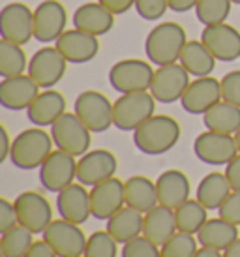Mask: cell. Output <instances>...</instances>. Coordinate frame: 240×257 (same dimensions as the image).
I'll use <instances>...</instances> for the list:
<instances>
[{
    "mask_svg": "<svg viewBox=\"0 0 240 257\" xmlns=\"http://www.w3.org/2000/svg\"><path fill=\"white\" fill-rule=\"evenodd\" d=\"M180 124L169 114H154L134 132V145L149 156L169 152L180 139Z\"/></svg>",
    "mask_w": 240,
    "mask_h": 257,
    "instance_id": "obj_1",
    "label": "cell"
},
{
    "mask_svg": "<svg viewBox=\"0 0 240 257\" xmlns=\"http://www.w3.org/2000/svg\"><path fill=\"white\" fill-rule=\"evenodd\" d=\"M53 137L43 128H29L23 130L12 143L10 162L23 171L40 169L42 164L53 152Z\"/></svg>",
    "mask_w": 240,
    "mask_h": 257,
    "instance_id": "obj_2",
    "label": "cell"
},
{
    "mask_svg": "<svg viewBox=\"0 0 240 257\" xmlns=\"http://www.w3.org/2000/svg\"><path fill=\"white\" fill-rule=\"evenodd\" d=\"M188 42L186 30L173 21L160 23L149 32L145 42V53L152 64L165 66L180 60L184 45Z\"/></svg>",
    "mask_w": 240,
    "mask_h": 257,
    "instance_id": "obj_3",
    "label": "cell"
},
{
    "mask_svg": "<svg viewBox=\"0 0 240 257\" xmlns=\"http://www.w3.org/2000/svg\"><path fill=\"white\" fill-rule=\"evenodd\" d=\"M156 98L150 90L120 94L113 103V120L120 132H135L143 122L154 116Z\"/></svg>",
    "mask_w": 240,
    "mask_h": 257,
    "instance_id": "obj_4",
    "label": "cell"
},
{
    "mask_svg": "<svg viewBox=\"0 0 240 257\" xmlns=\"http://www.w3.org/2000/svg\"><path fill=\"white\" fill-rule=\"evenodd\" d=\"M51 137L57 145V149L75 158H81L90 150L92 132L81 122V118L75 113H64L51 126Z\"/></svg>",
    "mask_w": 240,
    "mask_h": 257,
    "instance_id": "obj_5",
    "label": "cell"
},
{
    "mask_svg": "<svg viewBox=\"0 0 240 257\" xmlns=\"http://www.w3.org/2000/svg\"><path fill=\"white\" fill-rule=\"evenodd\" d=\"M154 72L149 62L139 58H124L118 60L109 70V83L118 94L145 92L150 90Z\"/></svg>",
    "mask_w": 240,
    "mask_h": 257,
    "instance_id": "obj_6",
    "label": "cell"
},
{
    "mask_svg": "<svg viewBox=\"0 0 240 257\" xmlns=\"http://www.w3.org/2000/svg\"><path fill=\"white\" fill-rule=\"evenodd\" d=\"M73 113L92 134H101L114 126L113 120V103L105 94L98 90H85L75 98Z\"/></svg>",
    "mask_w": 240,
    "mask_h": 257,
    "instance_id": "obj_7",
    "label": "cell"
},
{
    "mask_svg": "<svg viewBox=\"0 0 240 257\" xmlns=\"http://www.w3.org/2000/svg\"><path fill=\"white\" fill-rule=\"evenodd\" d=\"M43 240L49 244L58 257H79L85 253L86 238L85 231L77 223L64 218L53 220L49 227L42 233Z\"/></svg>",
    "mask_w": 240,
    "mask_h": 257,
    "instance_id": "obj_8",
    "label": "cell"
},
{
    "mask_svg": "<svg viewBox=\"0 0 240 257\" xmlns=\"http://www.w3.org/2000/svg\"><path fill=\"white\" fill-rule=\"evenodd\" d=\"M193 154L199 162L208 165H227L238 154L234 136L206 130L193 141Z\"/></svg>",
    "mask_w": 240,
    "mask_h": 257,
    "instance_id": "obj_9",
    "label": "cell"
},
{
    "mask_svg": "<svg viewBox=\"0 0 240 257\" xmlns=\"http://www.w3.org/2000/svg\"><path fill=\"white\" fill-rule=\"evenodd\" d=\"M0 36L17 45L34 38V12L23 2H12L0 12Z\"/></svg>",
    "mask_w": 240,
    "mask_h": 257,
    "instance_id": "obj_10",
    "label": "cell"
},
{
    "mask_svg": "<svg viewBox=\"0 0 240 257\" xmlns=\"http://www.w3.org/2000/svg\"><path fill=\"white\" fill-rule=\"evenodd\" d=\"M190 85V73L180 62L158 66L150 85V94L160 103H175L184 96Z\"/></svg>",
    "mask_w": 240,
    "mask_h": 257,
    "instance_id": "obj_11",
    "label": "cell"
},
{
    "mask_svg": "<svg viewBox=\"0 0 240 257\" xmlns=\"http://www.w3.org/2000/svg\"><path fill=\"white\" fill-rule=\"evenodd\" d=\"M77 179V162L75 156L57 149L49 154L40 167V182L47 192H62Z\"/></svg>",
    "mask_w": 240,
    "mask_h": 257,
    "instance_id": "obj_12",
    "label": "cell"
},
{
    "mask_svg": "<svg viewBox=\"0 0 240 257\" xmlns=\"http://www.w3.org/2000/svg\"><path fill=\"white\" fill-rule=\"evenodd\" d=\"M17 220L23 227L30 229L34 235L43 233L53 221V208L45 195L40 192H23L15 197Z\"/></svg>",
    "mask_w": 240,
    "mask_h": 257,
    "instance_id": "obj_13",
    "label": "cell"
},
{
    "mask_svg": "<svg viewBox=\"0 0 240 257\" xmlns=\"http://www.w3.org/2000/svg\"><path fill=\"white\" fill-rule=\"evenodd\" d=\"M66 64H68V60L60 55V51L57 47L45 45L30 57L27 73L38 83L40 88L47 90L57 83H60V79L66 73Z\"/></svg>",
    "mask_w": 240,
    "mask_h": 257,
    "instance_id": "obj_14",
    "label": "cell"
},
{
    "mask_svg": "<svg viewBox=\"0 0 240 257\" xmlns=\"http://www.w3.org/2000/svg\"><path fill=\"white\" fill-rule=\"evenodd\" d=\"M122 207H126V186L120 179L111 177L90 188L92 218L109 220Z\"/></svg>",
    "mask_w": 240,
    "mask_h": 257,
    "instance_id": "obj_15",
    "label": "cell"
},
{
    "mask_svg": "<svg viewBox=\"0 0 240 257\" xmlns=\"http://www.w3.org/2000/svg\"><path fill=\"white\" fill-rule=\"evenodd\" d=\"M118 162L111 150L94 149L77 160V180L85 186H96L114 177Z\"/></svg>",
    "mask_w": 240,
    "mask_h": 257,
    "instance_id": "obj_16",
    "label": "cell"
},
{
    "mask_svg": "<svg viewBox=\"0 0 240 257\" xmlns=\"http://www.w3.org/2000/svg\"><path fill=\"white\" fill-rule=\"evenodd\" d=\"M66 8L58 0H45L34 10V40L42 43L57 42L66 32Z\"/></svg>",
    "mask_w": 240,
    "mask_h": 257,
    "instance_id": "obj_17",
    "label": "cell"
},
{
    "mask_svg": "<svg viewBox=\"0 0 240 257\" xmlns=\"http://www.w3.org/2000/svg\"><path fill=\"white\" fill-rule=\"evenodd\" d=\"M221 101V85L212 75L195 77L191 81L184 96L180 98V105L190 114H205L210 107Z\"/></svg>",
    "mask_w": 240,
    "mask_h": 257,
    "instance_id": "obj_18",
    "label": "cell"
},
{
    "mask_svg": "<svg viewBox=\"0 0 240 257\" xmlns=\"http://www.w3.org/2000/svg\"><path fill=\"white\" fill-rule=\"evenodd\" d=\"M201 42L216 57V60L233 62L240 57V32L227 23L205 27Z\"/></svg>",
    "mask_w": 240,
    "mask_h": 257,
    "instance_id": "obj_19",
    "label": "cell"
},
{
    "mask_svg": "<svg viewBox=\"0 0 240 257\" xmlns=\"http://www.w3.org/2000/svg\"><path fill=\"white\" fill-rule=\"evenodd\" d=\"M55 47L71 64H85V62H90L92 58H96L99 51V42L98 38L88 32L71 29L66 30L62 36L58 38L55 42Z\"/></svg>",
    "mask_w": 240,
    "mask_h": 257,
    "instance_id": "obj_20",
    "label": "cell"
},
{
    "mask_svg": "<svg viewBox=\"0 0 240 257\" xmlns=\"http://www.w3.org/2000/svg\"><path fill=\"white\" fill-rule=\"evenodd\" d=\"M40 86L29 73L17 75V77H6L0 83V103L2 107L10 111H25L32 105V101L38 98Z\"/></svg>",
    "mask_w": 240,
    "mask_h": 257,
    "instance_id": "obj_21",
    "label": "cell"
},
{
    "mask_svg": "<svg viewBox=\"0 0 240 257\" xmlns=\"http://www.w3.org/2000/svg\"><path fill=\"white\" fill-rule=\"evenodd\" d=\"M57 210L60 218L73 223H85L92 216L90 210V192L85 184H70L62 192L57 193Z\"/></svg>",
    "mask_w": 240,
    "mask_h": 257,
    "instance_id": "obj_22",
    "label": "cell"
},
{
    "mask_svg": "<svg viewBox=\"0 0 240 257\" xmlns=\"http://www.w3.org/2000/svg\"><path fill=\"white\" fill-rule=\"evenodd\" d=\"M158 201L160 205L169 208H178L182 203L190 199V180L180 169H167L156 180Z\"/></svg>",
    "mask_w": 240,
    "mask_h": 257,
    "instance_id": "obj_23",
    "label": "cell"
},
{
    "mask_svg": "<svg viewBox=\"0 0 240 257\" xmlns=\"http://www.w3.org/2000/svg\"><path fill=\"white\" fill-rule=\"evenodd\" d=\"M64 113H66V98L53 88H47L38 94V98L27 109L29 120L38 128L53 126Z\"/></svg>",
    "mask_w": 240,
    "mask_h": 257,
    "instance_id": "obj_24",
    "label": "cell"
},
{
    "mask_svg": "<svg viewBox=\"0 0 240 257\" xmlns=\"http://www.w3.org/2000/svg\"><path fill=\"white\" fill-rule=\"evenodd\" d=\"M114 25V14L99 2H86L73 14V27L92 36H103Z\"/></svg>",
    "mask_w": 240,
    "mask_h": 257,
    "instance_id": "obj_25",
    "label": "cell"
},
{
    "mask_svg": "<svg viewBox=\"0 0 240 257\" xmlns=\"http://www.w3.org/2000/svg\"><path fill=\"white\" fill-rule=\"evenodd\" d=\"M177 218L175 210L163 205H156L152 210L145 214V223H143V235L156 246H163L171 236L177 233Z\"/></svg>",
    "mask_w": 240,
    "mask_h": 257,
    "instance_id": "obj_26",
    "label": "cell"
},
{
    "mask_svg": "<svg viewBox=\"0 0 240 257\" xmlns=\"http://www.w3.org/2000/svg\"><path fill=\"white\" fill-rule=\"evenodd\" d=\"M145 214L132 207H122L107 220V231L118 244H126L143 235Z\"/></svg>",
    "mask_w": 240,
    "mask_h": 257,
    "instance_id": "obj_27",
    "label": "cell"
},
{
    "mask_svg": "<svg viewBox=\"0 0 240 257\" xmlns=\"http://www.w3.org/2000/svg\"><path fill=\"white\" fill-rule=\"evenodd\" d=\"M236 238H238V225L223 218H208L197 233V240L201 246L219 251L227 250Z\"/></svg>",
    "mask_w": 240,
    "mask_h": 257,
    "instance_id": "obj_28",
    "label": "cell"
},
{
    "mask_svg": "<svg viewBox=\"0 0 240 257\" xmlns=\"http://www.w3.org/2000/svg\"><path fill=\"white\" fill-rule=\"evenodd\" d=\"M126 186V205L128 207L139 210L143 214H147L149 210L160 205L158 201V190H156V182L143 177V175H135L124 182Z\"/></svg>",
    "mask_w": 240,
    "mask_h": 257,
    "instance_id": "obj_29",
    "label": "cell"
},
{
    "mask_svg": "<svg viewBox=\"0 0 240 257\" xmlns=\"http://www.w3.org/2000/svg\"><path fill=\"white\" fill-rule=\"evenodd\" d=\"M180 64L193 77H206L214 72L216 57L206 49L201 40H188L180 53Z\"/></svg>",
    "mask_w": 240,
    "mask_h": 257,
    "instance_id": "obj_30",
    "label": "cell"
},
{
    "mask_svg": "<svg viewBox=\"0 0 240 257\" xmlns=\"http://www.w3.org/2000/svg\"><path fill=\"white\" fill-rule=\"evenodd\" d=\"M233 188L227 180L225 173H208L203 180L199 182L195 197H197L208 210H218L221 203L229 197Z\"/></svg>",
    "mask_w": 240,
    "mask_h": 257,
    "instance_id": "obj_31",
    "label": "cell"
},
{
    "mask_svg": "<svg viewBox=\"0 0 240 257\" xmlns=\"http://www.w3.org/2000/svg\"><path fill=\"white\" fill-rule=\"evenodd\" d=\"M203 122L210 132L234 136L240 130V107L221 100L203 114Z\"/></svg>",
    "mask_w": 240,
    "mask_h": 257,
    "instance_id": "obj_32",
    "label": "cell"
},
{
    "mask_svg": "<svg viewBox=\"0 0 240 257\" xmlns=\"http://www.w3.org/2000/svg\"><path fill=\"white\" fill-rule=\"evenodd\" d=\"M175 218H177V229L182 233L197 235L199 229L203 227L208 220V208L195 197L182 203L178 208H175Z\"/></svg>",
    "mask_w": 240,
    "mask_h": 257,
    "instance_id": "obj_33",
    "label": "cell"
},
{
    "mask_svg": "<svg viewBox=\"0 0 240 257\" xmlns=\"http://www.w3.org/2000/svg\"><path fill=\"white\" fill-rule=\"evenodd\" d=\"M34 242V233L17 223L0 236V253L2 257H25Z\"/></svg>",
    "mask_w": 240,
    "mask_h": 257,
    "instance_id": "obj_34",
    "label": "cell"
},
{
    "mask_svg": "<svg viewBox=\"0 0 240 257\" xmlns=\"http://www.w3.org/2000/svg\"><path fill=\"white\" fill-rule=\"evenodd\" d=\"M27 70H29V62H27L23 45L2 40L0 42V75L4 79L17 77Z\"/></svg>",
    "mask_w": 240,
    "mask_h": 257,
    "instance_id": "obj_35",
    "label": "cell"
},
{
    "mask_svg": "<svg viewBox=\"0 0 240 257\" xmlns=\"http://www.w3.org/2000/svg\"><path fill=\"white\" fill-rule=\"evenodd\" d=\"M231 0H199L195 6V15L199 23L205 27L225 23V19L231 14Z\"/></svg>",
    "mask_w": 240,
    "mask_h": 257,
    "instance_id": "obj_36",
    "label": "cell"
},
{
    "mask_svg": "<svg viewBox=\"0 0 240 257\" xmlns=\"http://www.w3.org/2000/svg\"><path fill=\"white\" fill-rule=\"evenodd\" d=\"M199 240L195 235L177 231L167 242L160 246L162 257H193L199 250Z\"/></svg>",
    "mask_w": 240,
    "mask_h": 257,
    "instance_id": "obj_37",
    "label": "cell"
},
{
    "mask_svg": "<svg viewBox=\"0 0 240 257\" xmlns=\"http://www.w3.org/2000/svg\"><path fill=\"white\" fill-rule=\"evenodd\" d=\"M118 255V242L109 235V231H94L88 240L83 257H116Z\"/></svg>",
    "mask_w": 240,
    "mask_h": 257,
    "instance_id": "obj_38",
    "label": "cell"
},
{
    "mask_svg": "<svg viewBox=\"0 0 240 257\" xmlns=\"http://www.w3.org/2000/svg\"><path fill=\"white\" fill-rule=\"evenodd\" d=\"M120 257H162V251H160V246H156L152 240L141 235L130 242L122 244Z\"/></svg>",
    "mask_w": 240,
    "mask_h": 257,
    "instance_id": "obj_39",
    "label": "cell"
},
{
    "mask_svg": "<svg viewBox=\"0 0 240 257\" xmlns=\"http://www.w3.org/2000/svg\"><path fill=\"white\" fill-rule=\"evenodd\" d=\"M169 10V0H135V12L147 21L162 19Z\"/></svg>",
    "mask_w": 240,
    "mask_h": 257,
    "instance_id": "obj_40",
    "label": "cell"
},
{
    "mask_svg": "<svg viewBox=\"0 0 240 257\" xmlns=\"http://www.w3.org/2000/svg\"><path fill=\"white\" fill-rule=\"evenodd\" d=\"M219 85H221V100L240 107V70L225 73Z\"/></svg>",
    "mask_w": 240,
    "mask_h": 257,
    "instance_id": "obj_41",
    "label": "cell"
},
{
    "mask_svg": "<svg viewBox=\"0 0 240 257\" xmlns=\"http://www.w3.org/2000/svg\"><path fill=\"white\" fill-rule=\"evenodd\" d=\"M219 218L231 221L234 225H240V192H231L221 207L218 208Z\"/></svg>",
    "mask_w": 240,
    "mask_h": 257,
    "instance_id": "obj_42",
    "label": "cell"
},
{
    "mask_svg": "<svg viewBox=\"0 0 240 257\" xmlns=\"http://www.w3.org/2000/svg\"><path fill=\"white\" fill-rule=\"evenodd\" d=\"M17 223H19V220H17L15 205L10 203L8 199H0V233L12 229Z\"/></svg>",
    "mask_w": 240,
    "mask_h": 257,
    "instance_id": "obj_43",
    "label": "cell"
},
{
    "mask_svg": "<svg viewBox=\"0 0 240 257\" xmlns=\"http://www.w3.org/2000/svg\"><path fill=\"white\" fill-rule=\"evenodd\" d=\"M225 177L233 192H240V152L225 165Z\"/></svg>",
    "mask_w": 240,
    "mask_h": 257,
    "instance_id": "obj_44",
    "label": "cell"
},
{
    "mask_svg": "<svg viewBox=\"0 0 240 257\" xmlns=\"http://www.w3.org/2000/svg\"><path fill=\"white\" fill-rule=\"evenodd\" d=\"M101 6H105L114 15H122L130 12V8L135 6V0H98Z\"/></svg>",
    "mask_w": 240,
    "mask_h": 257,
    "instance_id": "obj_45",
    "label": "cell"
},
{
    "mask_svg": "<svg viewBox=\"0 0 240 257\" xmlns=\"http://www.w3.org/2000/svg\"><path fill=\"white\" fill-rule=\"evenodd\" d=\"M25 257H58V255L53 251V248H51L49 244L42 238V240H36V242L32 244V248L27 251Z\"/></svg>",
    "mask_w": 240,
    "mask_h": 257,
    "instance_id": "obj_46",
    "label": "cell"
},
{
    "mask_svg": "<svg viewBox=\"0 0 240 257\" xmlns=\"http://www.w3.org/2000/svg\"><path fill=\"white\" fill-rule=\"evenodd\" d=\"M12 139L8 136V130L4 126H0V162H4L10 158V152H12Z\"/></svg>",
    "mask_w": 240,
    "mask_h": 257,
    "instance_id": "obj_47",
    "label": "cell"
},
{
    "mask_svg": "<svg viewBox=\"0 0 240 257\" xmlns=\"http://www.w3.org/2000/svg\"><path fill=\"white\" fill-rule=\"evenodd\" d=\"M199 0H169V10L175 14H186L197 6Z\"/></svg>",
    "mask_w": 240,
    "mask_h": 257,
    "instance_id": "obj_48",
    "label": "cell"
},
{
    "mask_svg": "<svg viewBox=\"0 0 240 257\" xmlns=\"http://www.w3.org/2000/svg\"><path fill=\"white\" fill-rule=\"evenodd\" d=\"M193 257H223V251L214 250V248H206V246H201L197 250V253Z\"/></svg>",
    "mask_w": 240,
    "mask_h": 257,
    "instance_id": "obj_49",
    "label": "cell"
},
{
    "mask_svg": "<svg viewBox=\"0 0 240 257\" xmlns=\"http://www.w3.org/2000/svg\"><path fill=\"white\" fill-rule=\"evenodd\" d=\"M223 257H240V236L227 250H223Z\"/></svg>",
    "mask_w": 240,
    "mask_h": 257,
    "instance_id": "obj_50",
    "label": "cell"
},
{
    "mask_svg": "<svg viewBox=\"0 0 240 257\" xmlns=\"http://www.w3.org/2000/svg\"><path fill=\"white\" fill-rule=\"evenodd\" d=\"M234 141H236V147H238V152H240V130L234 134Z\"/></svg>",
    "mask_w": 240,
    "mask_h": 257,
    "instance_id": "obj_51",
    "label": "cell"
},
{
    "mask_svg": "<svg viewBox=\"0 0 240 257\" xmlns=\"http://www.w3.org/2000/svg\"><path fill=\"white\" fill-rule=\"evenodd\" d=\"M231 2H233V4H240V0H231Z\"/></svg>",
    "mask_w": 240,
    "mask_h": 257,
    "instance_id": "obj_52",
    "label": "cell"
},
{
    "mask_svg": "<svg viewBox=\"0 0 240 257\" xmlns=\"http://www.w3.org/2000/svg\"><path fill=\"white\" fill-rule=\"evenodd\" d=\"M79 257H83V255H79Z\"/></svg>",
    "mask_w": 240,
    "mask_h": 257,
    "instance_id": "obj_53",
    "label": "cell"
}]
</instances>
